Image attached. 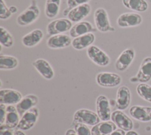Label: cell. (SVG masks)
Instances as JSON below:
<instances>
[{"label": "cell", "instance_id": "1", "mask_svg": "<svg viewBox=\"0 0 151 135\" xmlns=\"http://www.w3.org/2000/svg\"><path fill=\"white\" fill-rule=\"evenodd\" d=\"M40 15V9L36 0H31L30 5L17 18V22L20 26H27L34 23Z\"/></svg>", "mask_w": 151, "mask_h": 135}, {"label": "cell", "instance_id": "2", "mask_svg": "<svg viewBox=\"0 0 151 135\" xmlns=\"http://www.w3.org/2000/svg\"><path fill=\"white\" fill-rule=\"evenodd\" d=\"M94 21L96 28L101 33L115 31V28L110 24L107 12L103 8H99L95 11Z\"/></svg>", "mask_w": 151, "mask_h": 135}, {"label": "cell", "instance_id": "3", "mask_svg": "<svg viewBox=\"0 0 151 135\" xmlns=\"http://www.w3.org/2000/svg\"><path fill=\"white\" fill-rule=\"evenodd\" d=\"M73 26L72 22L68 18H58L50 22L46 28L47 34L48 36L63 34L70 31Z\"/></svg>", "mask_w": 151, "mask_h": 135}, {"label": "cell", "instance_id": "4", "mask_svg": "<svg viewBox=\"0 0 151 135\" xmlns=\"http://www.w3.org/2000/svg\"><path fill=\"white\" fill-rule=\"evenodd\" d=\"M98 114L88 109H80L76 111L73 117L75 123H81L89 126H95L100 122Z\"/></svg>", "mask_w": 151, "mask_h": 135}, {"label": "cell", "instance_id": "5", "mask_svg": "<svg viewBox=\"0 0 151 135\" xmlns=\"http://www.w3.org/2000/svg\"><path fill=\"white\" fill-rule=\"evenodd\" d=\"M97 83L104 88H114L122 82L121 76L113 72H102L99 73L96 77Z\"/></svg>", "mask_w": 151, "mask_h": 135}, {"label": "cell", "instance_id": "6", "mask_svg": "<svg viewBox=\"0 0 151 135\" xmlns=\"http://www.w3.org/2000/svg\"><path fill=\"white\" fill-rule=\"evenodd\" d=\"M87 54L93 63L99 66H107L110 62L107 54L94 45H91L87 49Z\"/></svg>", "mask_w": 151, "mask_h": 135}, {"label": "cell", "instance_id": "7", "mask_svg": "<svg viewBox=\"0 0 151 135\" xmlns=\"http://www.w3.org/2000/svg\"><path fill=\"white\" fill-rule=\"evenodd\" d=\"M151 79V57L145 58L140 66L137 74L130 78V82L132 83H145Z\"/></svg>", "mask_w": 151, "mask_h": 135}, {"label": "cell", "instance_id": "8", "mask_svg": "<svg viewBox=\"0 0 151 135\" xmlns=\"http://www.w3.org/2000/svg\"><path fill=\"white\" fill-rule=\"evenodd\" d=\"M39 115L38 109L34 107L26 111L21 117L17 126V128L21 130H28L36 124Z\"/></svg>", "mask_w": 151, "mask_h": 135}, {"label": "cell", "instance_id": "9", "mask_svg": "<svg viewBox=\"0 0 151 135\" xmlns=\"http://www.w3.org/2000/svg\"><path fill=\"white\" fill-rule=\"evenodd\" d=\"M142 22V16L135 12H124L120 14L116 21L120 28H128L138 26Z\"/></svg>", "mask_w": 151, "mask_h": 135}, {"label": "cell", "instance_id": "10", "mask_svg": "<svg viewBox=\"0 0 151 135\" xmlns=\"http://www.w3.org/2000/svg\"><path fill=\"white\" fill-rule=\"evenodd\" d=\"M134 56L135 52L133 49L129 48L123 50L115 62L116 69L120 72L126 70L132 63Z\"/></svg>", "mask_w": 151, "mask_h": 135}, {"label": "cell", "instance_id": "11", "mask_svg": "<svg viewBox=\"0 0 151 135\" xmlns=\"http://www.w3.org/2000/svg\"><path fill=\"white\" fill-rule=\"evenodd\" d=\"M96 110L100 120L105 121L111 119L110 104L106 96L101 95L97 98Z\"/></svg>", "mask_w": 151, "mask_h": 135}, {"label": "cell", "instance_id": "12", "mask_svg": "<svg viewBox=\"0 0 151 135\" xmlns=\"http://www.w3.org/2000/svg\"><path fill=\"white\" fill-rule=\"evenodd\" d=\"M111 120L120 129L124 131H130L133 127L132 120L121 110L113 111L111 113Z\"/></svg>", "mask_w": 151, "mask_h": 135}, {"label": "cell", "instance_id": "13", "mask_svg": "<svg viewBox=\"0 0 151 135\" xmlns=\"http://www.w3.org/2000/svg\"><path fill=\"white\" fill-rule=\"evenodd\" d=\"M91 11L90 5L84 4L71 9L67 14L68 18L72 22H78L88 17Z\"/></svg>", "mask_w": 151, "mask_h": 135}, {"label": "cell", "instance_id": "14", "mask_svg": "<svg viewBox=\"0 0 151 135\" xmlns=\"http://www.w3.org/2000/svg\"><path fill=\"white\" fill-rule=\"evenodd\" d=\"M35 70L45 79L50 80L54 76V71L50 63L44 59H37L32 63Z\"/></svg>", "mask_w": 151, "mask_h": 135}, {"label": "cell", "instance_id": "15", "mask_svg": "<svg viewBox=\"0 0 151 135\" xmlns=\"http://www.w3.org/2000/svg\"><path fill=\"white\" fill-rule=\"evenodd\" d=\"M72 40L70 36L64 34H59L49 37L47 40V46L52 49H63L71 44Z\"/></svg>", "mask_w": 151, "mask_h": 135}, {"label": "cell", "instance_id": "16", "mask_svg": "<svg viewBox=\"0 0 151 135\" xmlns=\"http://www.w3.org/2000/svg\"><path fill=\"white\" fill-rule=\"evenodd\" d=\"M131 100V94L126 86H120L117 91L116 104L119 110H124L129 106Z\"/></svg>", "mask_w": 151, "mask_h": 135}, {"label": "cell", "instance_id": "17", "mask_svg": "<svg viewBox=\"0 0 151 135\" xmlns=\"http://www.w3.org/2000/svg\"><path fill=\"white\" fill-rule=\"evenodd\" d=\"M22 98L19 91L13 89H1L0 90V103L4 104H17Z\"/></svg>", "mask_w": 151, "mask_h": 135}, {"label": "cell", "instance_id": "18", "mask_svg": "<svg viewBox=\"0 0 151 135\" xmlns=\"http://www.w3.org/2000/svg\"><path fill=\"white\" fill-rule=\"evenodd\" d=\"M130 115L136 120L147 122L151 120V107L133 105L129 110Z\"/></svg>", "mask_w": 151, "mask_h": 135}, {"label": "cell", "instance_id": "19", "mask_svg": "<svg viewBox=\"0 0 151 135\" xmlns=\"http://www.w3.org/2000/svg\"><path fill=\"white\" fill-rule=\"evenodd\" d=\"M96 31V29L90 22L87 21H81L76 23L72 26L70 30V36L73 38H76Z\"/></svg>", "mask_w": 151, "mask_h": 135}, {"label": "cell", "instance_id": "20", "mask_svg": "<svg viewBox=\"0 0 151 135\" xmlns=\"http://www.w3.org/2000/svg\"><path fill=\"white\" fill-rule=\"evenodd\" d=\"M43 31L36 28L24 35L21 40L22 44L27 47H33L39 44L43 39Z\"/></svg>", "mask_w": 151, "mask_h": 135}, {"label": "cell", "instance_id": "21", "mask_svg": "<svg viewBox=\"0 0 151 135\" xmlns=\"http://www.w3.org/2000/svg\"><path fill=\"white\" fill-rule=\"evenodd\" d=\"M38 102V98L34 94H28L23 97L16 105L19 117H21L26 111L34 107Z\"/></svg>", "mask_w": 151, "mask_h": 135}, {"label": "cell", "instance_id": "22", "mask_svg": "<svg viewBox=\"0 0 151 135\" xmlns=\"http://www.w3.org/2000/svg\"><path fill=\"white\" fill-rule=\"evenodd\" d=\"M94 40V34L93 33H89L74 38L72 40L71 46L77 50H81L91 46Z\"/></svg>", "mask_w": 151, "mask_h": 135}, {"label": "cell", "instance_id": "23", "mask_svg": "<svg viewBox=\"0 0 151 135\" xmlns=\"http://www.w3.org/2000/svg\"><path fill=\"white\" fill-rule=\"evenodd\" d=\"M116 125L110 121H105L94 126L91 129V135H107L116 130Z\"/></svg>", "mask_w": 151, "mask_h": 135}, {"label": "cell", "instance_id": "24", "mask_svg": "<svg viewBox=\"0 0 151 135\" xmlns=\"http://www.w3.org/2000/svg\"><path fill=\"white\" fill-rule=\"evenodd\" d=\"M6 117L4 124L11 129L17 127L20 120L17 108L12 105H8L6 106Z\"/></svg>", "mask_w": 151, "mask_h": 135}, {"label": "cell", "instance_id": "25", "mask_svg": "<svg viewBox=\"0 0 151 135\" xmlns=\"http://www.w3.org/2000/svg\"><path fill=\"white\" fill-rule=\"evenodd\" d=\"M61 1V0H46L44 12L47 18L52 19L58 15L60 12Z\"/></svg>", "mask_w": 151, "mask_h": 135}, {"label": "cell", "instance_id": "26", "mask_svg": "<svg viewBox=\"0 0 151 135\" xmlns=\"http://www.w3.org/2000/svg\"><path fill=\"white\" fill-rule=\"evenodd\" d=\"M19 64L18 59L14 56L0 54V69L1 70H12L15 69Z\"/></svg>", "mask_w": 151, "mask_h": 135}, {"label": "cell", "instance_id": "27", "mask_svg": "<svg viewBox=\"0 0 151 135\" xmlns=\"http://www.w3.org/2000/svg\"><path fill=\"white\" fill-rule=\"evenodd\" d=\"M122 3L126 8L137 12H145L148 8L145 0H122Z\"/></svg>", "mask_w": 151, "mask_h": 135}, {"label": "cell", "instance_id": "28", "mask_svg": "<svg viewBox=\"0 0 151 135\" xmlns=\"http://www.w3.org/2000/svg\"><path fill=\"white\" fill-rule=\"evenodd\" d=\"M0 43L2 46L6 48L11 47L14 43L12 35L8 30L2 26L0 27Z\"/></svg>", "mask_w": 151, "mask_h": 135}, {"label": "cell", "instance_id": "29", "mask_svg": "<svg viewBox=\"0 0 151 135\" xmlns=\"http://www.w3.org/2000/svg\"><path fill=\"white\" fill-rule=\"evenodd\" d=\"M136 91L142 98L151 102V86L145 83H141L137 85Z\"/></svg>", "mask_w": 151, "mask_h": 135}, {"label": "cell", "instance_id": "30", "mask_svg": "<svg viewBox=\"0 0 151 135\" xmlns=\"http://www.w3.org/2000/svg\"><path fill=\"white\" fill-rule=\"evenodd\" d=\"M91 0H67V8H65L63 12V15L64 16H67V14L68 12L73 8L84 4H87Z\"/></svg>", "mask_w": 151, "mask_h": 135}, {"label": "cell", "instance_id": "31", "mask_svg": "<svg viewBox=\"0 0 151 135\" xmlns=\"http://www.w3.org/2000/svg\"><path fill=\"white\" fill-rule=\"evenodd\" d=\"M12 14L4 0H0V18L7 20L11 17Z\"/></svg>", "mask_w": 151, "mask_h": 135}, {"label": "cell", "instance_id": "32", "mask_svg": "<svg viewBox=\"0 0 151 135\" xmlns=\"http://www.w3.org/2000/svg\"><path fill=\"white\" fill-rule=\"evenodd\" d=\"M74 130L77 135H91V130L85 124L76 123L74 124Z\"/></svg>", "mask_w": 151, "mask_h": 135}, {"label": "cell", "instance_id": "33", "mask_svg": "<svg viewBox=\"0 0 151 135\" xmlns=\"http://www.w3.org/2000/svg\"><path fill=\"white\" fill-rule=\"evenodd\" d=\"M6 107L5 106V104L2 103L0 104V125H2L5 123L6 112Z\"/></svg>", "mask_w": 151, "mask_h": 135}, {"label": "cell", "instance_id": "34", "mask_svg": "<svg viewBox=\"0 0 151 135\" xmlns=\"http://www.w3.org/2000/svg\"><path fill=\"white\" fill-rule=\"evenodd\" d=\"M0 135H14V132L11 128L8 127L5 124L1 125Z\"/></svg>", "mask_w": 151, "mask_h": 135}, {"label": "cell", "instance_id": "35", "mask_svg": "<svg viewBox=\"0 0 151 135\" xmlns=\"http://www.w3.org/2000/svg\"><path fill=\"white\" fill-rule=\"evenodd\" d=\"M107 135H126L125 131L122 130V129H117L115 130L113 132L110 133V134Z\"/></svg>", "mask_w": 151, "mask_h": 135}, {"label": "cell", "instance_id": "36", "mask_svg": "<svg viewBox=\"0 0 151 135\" xmlns=\"http://www.w3.org/2000/svg\"><path fill=\"white\" fill-rule=\"evenodd\" d=\"M65 135H77V133L73 129H68L65 132Z\"/></svg>", "mask_w": 151, "mask_h": 135}, {"label": "cell", "instance_id": "37", "mask_svg": "<svg viewBox=\"0 0 151 135\" xmlns=\"http://www.w3.org/2000/svg\"><path fill=\"white\" fill-rule=\"evenodd\" d=\"M9 10L11 11V12L12 14H14V13H16L18 11V9L17 8L15 7V6H14V5H12L11 7H9Z\"/></svg>", "mask_w": 151, "mask_h": 135}, {"label": "cell", "instance_id": "38", "mask_svg": "<svg viewBox=\"0 0 151 135\" xmlns=\"http://www.w3.org/2000/svg\"><path fill=\"white\" fill-rule=\"evenodd\" d=\"M14 135H25V134L21 130H17L14 131Z\"/></svg>", "mask_w": 151, "mask_h": 135}, {"label": "cell", "instance_id": "39", "mask_svg": "<svg viewBox=\"0 0 151 135\" xmlns=\"http://www.w3.org/2000/svg\"><path fill=\"white\" fill-rule=\"evenodd\" d=\"M126 135H139V134L136 131L130 130V131H127V133H126Z\"/></svg>", "mask_w": 151, "mask_h": 135}]
</instances>
